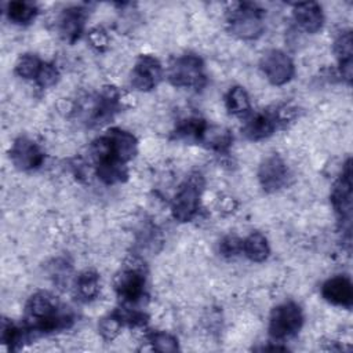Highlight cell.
Instances as JSON below:
<instances>
[{"mask_svg": "<svg viewBox=\"0 0 353 353\" xmlns=\"http://www.w3.org/2000/svg\"><path fill=\"white\" fill-rule=\"evenodd\" d=\"M323 298L336 306L350 307L353 302V285L347 276H334L321 287Z\"/></svg>", "mask_w": 353, "mask_h": 353, "instance_id": "13", "label": "cell"}, {"mask_svg": "<svg viewBox=\"0 0 353 353\" xmlns=\"http://www.w3.org/2000/svg\"><path fill=\"white\" fill-rule=\"evenodd\" d=\"M290 176V171L284 160L277 156L272 154L266 157L258 170V179L263 190L266 192H276L287 185Z\"/></svg>", "mask_w": 353, "mask_h": 353, "instance_id": "10", "label": "cell"}, {"mask_svg": "<svg viewBox=\"0 0 353 353\" xmlns=\"http://www.w3.org/2000/svg\"><path fill=\"white\" fill-rule=\"evenodd\" d=\"M97 176L106 185H113L121 182L127 178L128 170L124 163L119 161H105L95 165Z\"/></svg>", "mask_w": 353, "mask_h": 353, "instance_id": "22", "label": "cell"}, {"mask_svg": "<svg viewBox=\"0 0 353 353\" xmlns=\"http://www.w3.org/2000/svg\"><path fill=\"white\" fill-rule=\"evenodd\" d=\"M207 123L203 120V119H199V117H188L185 120H182L174 134L176 138H181V139H194V141H200L201 138V134L205 128Z\"/></svg>", "mask_w": 353, "mask_h": 353, "instance_id": "23", "label": "cell"}, {"mask_svg": "<svg viewBox=\"0 0 353 353\" xmlns=\"http://www.w3.org/2000/svg\"><path fill=\"white\" fill-rule=\"evenodd\" d=\"M203 182L200 175L188 178L176 190L172 203L171 212L172 216L179 222H188L194 218L200 208V197Z\"/></svg>", "mask_w": 353, "mask_h": 353, "instance_id": "4", "label": "cell"}, {"mask_svg": "<svg viewBox=\"0 0 353 353\" xmlns=\"http://www.w3.org/2000/svg\"><path fill=\"white\" fill-rule=\"evenodd\" d=\"M241 252L252 262H263L270 252L268 239L259 232L251 233L243 240Z\"/></svg>", "mask_w": 353, "mask_h": 353, "instance_id": "18", "label": "cell"}, {"mask_svg": "<svg viewBox=\"0 0 353 353\" xmlns=\"http://www.w3.org/2000/svg\"><path fill=\"white\" fill-rule=\"evenodd\" d=\"M6 14L12 23L28 25L37 15V7L30 1H11L7 4Z\"/></svg>", "mask_w": 353, "mask_h": 353, "instance_id": "20", "label": "cell"}, {"mask_svg": "<svg viewBox=\"0 0 353 353\" xmlns=\"http://www.w3.org/2000/svg\"><path fill=\"white\" fill-rule=\"evenodd\" d=\"M148 338H149L152 347L157 352L168 353V352H175L178 349L176 338L168 332H164V331L152 332Z\"/></svg>", "mask_w": 353, "mask_h": 353, "instance_id": "25", "label": "cell"}, {"mask_svg": "<svg viewBox=\"0 0 353 353\" xmlns=\"http://www.w3.org/2000/svg\"><path fill=\"white\" fill-rule=\"evenodd\" d=\"M292 15L298 28L306 33H316L323 28L324 15L317 3H298L294 6Z\"/></svg>", "mask_w": 353, "mask_h": 353, "instance_id": "16", "label": "cell"}, {"mask_svg": "<svg viewBox=\"0 0 353 353\" xmlns=\"http://www.w3.org/2000/svg\"><path fill=\"white\" fill-rule=\"evenodd\" d=\"M303 324V314L295 302H284L276 306L269 317V334L274 341H283L295 335Z\"/></svg>", "mask_w": 353, "mask_h": 353, "instance_id": "5", "label": "cell"}, {"mask_svg": "<svg viewBox=\"0 0 353 353\" xmlns=\"http://www.w3.org/2000/svg\"><path fill=\"white\" fill-rule=\"evenodd\" d=\"M109 145H110V150H112V156L121 161V163H128L130 160H132V157L137 153V139L135 137L124 130L120 128H110L106 134Z\"/></svg>", "mask_w": 353, "mask_h": 353, "instance_id": "15", "label": "cell"}, {"mask_svg": "<svg viewBox=\"0 0 353 353\" xmlns=\"http://www.w3.org/2000/svg\"><path fill=\"white\" fill-rule=\"evenodd\" d=\"M259 66L265 77L273 85H283L288 83L295 73L292 59L281 50L266 51L261 58Z\"/></svg>", "mask_w": 353, "mask_h": 353, "instance_id": "7", "label": "cell"}, {"mask_svg": "<svg viewBox=\"0 0 353 353\" xmlns=\"http://www.w3.org/2000/svg\"><path fill=\"white\" fill-rule=\"evenodd\" d=\"M163 77V66L157 58L152 55H141L131 72V85L138 91H149L154 88Z\"/></svg>", "mask_w": 353, "mask_h": 353, "instance_id": "8", "label": "cell"}, {"mask_svg": "<svg viewBox=\"0 0 353 353\" xmlns=\"http://www.w3.org/2000/svg\"><path fill=\"white\" fill-rule=\"evenodd\" d=\"M205 148L215 150V152H226L232 142H233V135L232 132L221 125H205L200 141Z\"/></svg>", "mask_w": 353, "mask_h": 353, "instance_id": "17", "label": "cell"}, {"mask_svg": "<svg viewBox=\"0 0 353 353\" xmlns=\"http://www.w3.org/2000/svg\"><path fill=\"white\" fill-rule=\"evenodd\" d=\"M58 80H59V72H58L57 66L50 62H43L40 72L34 80L36 84L40 88H50V87L55 85Z\"/></svg>", "mask_w": 353, "mask_h": 353, "instance_id": "27", "label": "cell"}, {"mask_svg": "<svg viewBox=\"0 0 353 353\" xmlns=\"http://www.w3.org/2000/svg\"><path fill=\"white\" fill-rule=\"evenodd\" d=\"M10 159L18 170L30 171L39 168L43 164L44 152L34 141L26 137H19L11 145Z\"/></svg>", "mask_w": 353, "mask_h": 353, "instance_id": "9", "label": "cell"}, {"mask_svg": "<svg viewBox=\"0 0 353 353\" xmlns=\"http://www.w3.org/2000/svg\"><path fill=\"white\" fill-rule=\"evenodd\" d=\"M168 80L175 87L200 90L205 84L203 59L194 54L176 57L168 66Z\"/></svg>", "mask_w": 353, "mask_h": 353, "instance_id": "3", "label": "cell"}, {"mask_svg": "<svg viewBox=\"0 0 353 353\" xmlns=\"http://www.w3.org/2000/svg\"><path fill=\"white\" fill-rule=\"evenodd\" d=\"M243 240H240L236 236H228L225 237L219 244V251L223 256H234L241 252Z\"/></svg>", "mask_w": 353, "mask_h": 353, "instance_id": "29", "label": "cell"}, {"mask_svg": "<svg viewBox=\"0 0 353 353\" xmlns=\"http://www.w3.org/2000/svg\"><path fill=\"white\" fill-rule=\"evenodd\" d=\"M146 277L143 268L138 265H128L116 276L114 291L124 306H131L141 302L145 296Z\"/></svg>", "mask_w": 353, "mask_h": 353, "instance_id": "6", "label": "cell"}, {"mask_svg": "<svg viewBox=\"0 0 353 353\" xmlns=\"http://www.w3.org/2000/svg\"><path fill=\"white\" fill-rule=\"evenodd\" d=\"M43 61L36 54H23L15 63V72L19 77L28 80H36Z\"/></svg>", "mask_w": 353, "mask_h": 353, "instance_id": "24", "label": "cell"}, {"mask_svg": "<svg viewBox=\"0 0 353 353\" xmlns=\"http://www.w3.org/2000/svg\"><path fill=\"white\" fill-rule=\"evenodd\" d=\"M334 51L336 54L338 62H346V61H352V52H353V39H352V32L346 30L342 32L335 43H334Z\"/></svg>", "mask_w": 353, "mask_h": 353, "instance_id": "26", "label": "cell"}, {"mask_svg": "<svg viewBox=\"0 0 353 353\" xmlns=\"http://www.w3.org/2000/svg\"><path fill=\"white\" fill-rule=\"evenodd\" d=\"M90 39H91V43H92L94 46H98V47H99V46H105L106 41H108V37H106L105 32H102V30H94V32H91Z\"/></svg>", "mask_w": 353, "mask_h": 353, "instance_id": "30", "label": "cell"}, {"mask_svg": "<svg viewBox=\"0 0 353 353\" xmlns=\"http://www.w3.org/2000/svg\"><path fill=\"white\" fill-rule=\"evenodd\" d=\"M85 18L87 10L80 6H73L63 10L58 18V32L61 37L68 43L76 41L83 33Z\"/></svg>", "mask_w": 353, "mask_h": 353, "instance_id": "12", "label": "cell"}, {"mask_svg": "<svg viewBox=\"0 0 353 353\" xmlns=\"http://www.w3.org/2000/svg\"><path fill=\"white\" fill-rule=\"evenodd\" d=\"M121 327H123V323L120 321L119 316L114 312H112L110 314H108L99 321V332L106 341H112L114 336H117Z\"/></svg>", "mask_w": 353, "mask_h": 353, "instance_id": "28", "label": "cell"}, {"mask_svg": "<svg viewBox=\"0 0 353 353\" xmlns=\"http://www.w3.org/2000/svg\"><path fill=\"white\" fill-rule=\"evenodd\" d=\"M225 105L229 113L234 116H244L250 112L251 109V102L247 91L240 87H232L228 94L225 95Z\"/></svg>", "mask_w": 353, "mask_h": 353, "instance_id": "21", "label": "cell"}, {"mask_svg": "<svg viewBox=\"0 0 353 353\" xmlns=\"http://www.w3.org/2000/svg\"><path fill=\"white\" fill-rule=\"evenodd\" d=\"M276 114L269 112H258L250 114L243 124V134L251 141H261L270 137L277 127Z\"/></svg>", "mask_w": 353, "mask_h": 353, "instance_id": "14", "label": "cell"}, {"mask_svg": "<svg viewBox=\"0 0 353 353\" xmlns=\"http://www.w3.org/2000/svg\"><path fill=\"white\" fill-rule=\"evenodd\" d=\"M265 11L254 3H236L228 11L226 23L232 34L251 40L262 34L265 29Z\"/></svg>", "mask_w": 353, "mask_h": 353, "instance_id": "2", "label": "cell"}, {"mask_svg": "<svg viewBox=\"0 0 353 353\" xmlns=\"http://www.w3.org/2000/svg\"><path fill=\"white\" fill-rule=\"evenodd\" d=\"M74 292L80 301L88 302L99 292V276L94 270L81 272L74 280Z\"/></svg>", "mask_w": 353, "mask_h": 353, "instance_id": "19", "label": "cell"}, {"mask_svg": "<svg viewBox=\"0 0 353 353\" xmlns=\"http://www.w3.org/2000/svg\"><path fill=\"white\" fill-rule=\"evenodd\" d=\"M352 172H350V160L345 164L342 175L335 182L331 190V203L334 210L339 215L342 222L350 226V215H352Z\"/></svg>", "mask_w": 353, "mask_h": 353, "instance_id": "11", "label": "cell"}, {"mask_svg": "<svg viewBox=\"0 0 353 353\" xmlns=\"http://www.w3.org/2000/svg\"><path fill=\"white\" fill-rule=\"evenodd\" d=\"M25 327L29 332H55L69 328L73 324V316L63 309L51 292L37 291L25 305Z\"/></svg>", "mask_w": 353, "mask_h": 353, "instance_id": "1", "label": "cell"}]
</instances>
